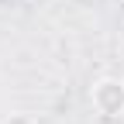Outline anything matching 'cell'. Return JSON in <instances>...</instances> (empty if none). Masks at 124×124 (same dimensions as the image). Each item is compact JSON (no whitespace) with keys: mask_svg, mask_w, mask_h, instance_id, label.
<instances>
[{"mask_svg":"<svg viewBox=\"0 0 124 124\" xmlns=\"http://www.w3.org/2000/svg\"><path fill=\"white\" fill-rule=\"evenodd\" d=\"M90 100L103 117H121L124 114V79H114V76L97 79L90 90Z\"/></svg>","mask_w":124,"mask_h":124,"instance_id":"cell-1","label":"cell"},{"mask_svg":"<svg viewBox=\"0 0 124 124\" xmlns=\"http://www.w3.org/2000/svg\"><path fill=\"white\" fill-rule=\"evenodd\" d=\"M4 124H35V117H31V114H10Z\"/></svg>","mask_w":124,"mask_h":124,"instance_id":"cell-2","label":"cell"}]
</instances>
